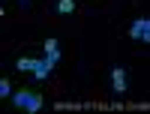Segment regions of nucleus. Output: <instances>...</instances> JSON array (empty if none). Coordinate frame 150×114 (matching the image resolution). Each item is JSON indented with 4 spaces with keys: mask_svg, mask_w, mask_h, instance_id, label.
<instances>
[{
    "mask_svg": "<svg viewBox=\"0 0 150 114\" xmlns=\"http://www.w3.org/2000/svg\"><path fill=\"white\" fill-rule=\"evenodd\" d=\"M9 96H12V105H15V108H24V111H39V108L45 105V99L36 93V90H24V87H21V90H12Z\"/></svg>",
    "mask_w": 150,
    "mask_h": 114,
    "instance_id": "nucleus-1",
    "label": "nucleus"
},
{
    "mask_svg": "<svg viewBox=\"0 0 150 114\" xmlns=\"http://www.w3.org/2000/svg\"><path fill=\"white\" fill-rule=\"evenodd\" d=\"M129 36L132 39H138V42H150V18H135L129 24Z\"/></svg>",
    "mask_w": 150,
    "mask_h": 114,
    "instance_id": "nucleus-2",
    "label": "nucleus"
},
{
    "mask_svg": "<svg viewBox=\"0 0 150 114\" xmlns=\"http://www.w3.org/2000/svg\"><path fill=\"white\" fill-rule=\"evenodd\" d=\"M111 87H114L117 96L126 93V69H123V66H114V69H111Z\"/></svg>",
    "mask_w": 150,
    "mask_h": 114,
    "instance_id": "nucleus-3",
    "label": "nucleus"
},
{
    "mask_svg": "<svg viewBox=\"0 0 150 114\" xmlns=\"http://www.w3.org/2000/svg\"><path fill=\"white\" fill-rule=\"evenodd\" d=\"M42 45H45V63L54 69V63L60 60V45H57V39H45Z\"/></svg>",
    "mask_w": 150,
    "mask_h": 114,
    "instance_id": "nucleus-4",
    "label": "nucleus"
},
{
    "mask_svg": "<svg viewBox=\"0 0 150 114\" xmlns=\"http://www.w3.org/2000/svg\"><path fill=\"white\" fill-rule=\"evenodd\" d=\"M33 75H36L39 81H45L48 75H51V66H48L45 60H36V66H33Z\"/></svg>",
    "mask_w": 150,
    "mask_h": 114,
    "instance_id": "nucleus-5",
    "label": "nucleus"
},
{
    "mask_svg": "<svg viewBox=\"0 0 150 114\" xmlns=\"http://www.w3.org/2000/svg\"><path fill=\"white\" fill-rule=\"evenodd\" d=\"M33 66H36V57H18L15 60V69L18 72H33Z\"/></svg>",
    "mask_w": 150,
    "mask_h": 114,
    "instance_id": "nucleus-6",
    "label": "nucleus"
},
{
    "mask_svg": "<svg viewBox=\"0 0 150 114\" xmlns=\"http://www.w3.org/2000/svg\"><path fill=\"white\" fill-rule=\"evenodd\" d=\"M57 12L60 15H72L75 12V0H57Z\"/></svg>",
    "mask_w": 150,
    "mask_h": 114,
    "instance_id": "nucleus-7",
    "label": "nucleus"
},
{
    "mask_svg": "<svg viewBox=\"0 0 150 114\" xmlns=\"http://www.w3.org/2000/svg\"><path fill=\"white\" fill-rule=\"evenodd\" d=\"M9 93H12V84L6 78H0V96H9Z\"/></svg>",
    "mask_w": 150,
    "mask_h": 114,
    "instance_id": "nucleus-8",
    "label": "nucleus"
},
{
    "mask_svg": "<svg viewBox=\"0 0 150 114\" xmlns=\"http://www.w3.org/2000/svg\"><path fill=\"white\" fill-rule=\"evenodd\" d=\"M18 3H27V0H18Z\"/></svg>",
    "mask_w": 150,
    "mask_h": 114,
    "instance_id": "nucleus-9",
    "label": "nucleus"
}]
</instances>
